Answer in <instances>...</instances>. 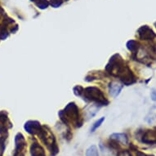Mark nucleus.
Segmentation results:
<instances>
[{"label": "nucleus", "instance_id": "nucleus-1", "mask_svg": "<svg viewBox=\"0 0 156 156\" xmlns=\"http://www.w3.org/2000/svg\"><path fill=\"white\" fill-rule=\"evenodd\" d=\"M139 38L141 40H153L156 38V34L148 25H143L138 30Z\"/></svg>", "mask_w": 156, "mask_h": 156}, {"label": "nucleus", "instance_id": "nucleus-2", "mask_svg": "<svg viewBox=\"0 0 156 156\" xmlns=\"http://www.w3.org/2000/svg\"><path fill=\"white\" fill-rule=\"evenodd\" d=\"M141 141L148 145L156 144V131L147 130L145 132H143L141 136Z\"/></svg>", "mask_w": 156, "mask_h": 156}, {"label": "nucleus", "instance_id": "nucleus-16", "mask_svg": "<svg viewBox=\"0 0 156 156\" xmlns=\"http://www.w3.org/2000/svg\"><path fill=\"white\" fill-rule=\"evenodd\" d=\"M155 130H156V127H155Z\"/></svg>", "mask_w": 156, "mask_h": 156}, {"label": "nucleus", "instance_id": "nucleus-3", "mask_svg": "<svg viewBox=\"0 0 156 156\" xmlns=\"http://www.w3.org/2000/svg\"><path fill=\"white\" fill-rule=\"evenodd\" d=\"M25 131L29 132L30 134H38V132L41 131V128L39 123L35 121H29L25 124Z\"/></svg>", "mask_w": 156, "mask_h": 156}, {"label": "nucleus", "instance_id": "nucleus-7", "mask_svg": "<svg viewBox=\"0 0 156 156\" xmlns=\"http://www.w3.org/2000/svg\"><path fill=\"white\" fill-rule=\"evenodd\" d=\"M86 156H99L98 151L96 145H92L86 151Z\"/></svg>", "mask_w": 156, "mask_h": 156}, {"label": "nucleus", "instance_id": "nucleus-13", "mask_svg": "<svg viewBox=\"0 0 156 156\" xmlns=\"http://www.w3.org/2000/svg\"><path fill=\"white\" fill-rule=\"evenodd\" d=\"M151 96H152V100H153V101H156V93L155 92H153Z\"/></svg>", "mask_w": 156, "mask_h": 156}, {"label": "nucleus", "instance_id": "nucleus-6", "mask_svg": "<svg viewBox=\"0 0 156 156\" xmlns=\"http://www.w3.org/2000/svg\"><path fill=\"white\" fill-rule=\"evenodd\" d=\"M122 88H123V86H121V85L118 84V83H111L110 86V94L114 97H116L119 94L120 91L122 90Z\"/></svg>", "mask_w": 156, "mask_h": 156}, {"label": "nucleus", "instance_id": "nucleus-14", "mask_svg": "<svg viewBox=\"0 0 156 156\" xmlns=\"http://www.w3.org/2000/svg\"><path fill=\"white\" fill-rule=\"evenodd\" d=\"M154 25H155V27H156V22H155V23H154Z\"/></svg>", "mask_w": 156, "mask_h": 156}, {"label": "nucleus", "instance_id": "nucleus-8", "mask_svg": "<svg viewBox=\"0 0 156 156\" xmlns=\"http://www.w3.org/2000/svg\"><path fill=\"white\" fill-rule=\"evenodd\" d=\"M137 43L134 40H130V41L128 42V44H127V47L128 48L129 51H131V52H135V51H137V48H138V47H137Z\"/></svg>", "mask_w": 156, "mask_h": 156}, {"label": "nucleus", "instance_id": "nucleus-4", "mask_svg": "<svg viewBox=\"0 0 156 156\" xmlns=\"http://www.w3.org/2000/svg\"><path fill=\"white\" fill-rule=\"evenodd\" d=\"M31 156H46L44 148L39 145L38 143H34L30 147Z\"/></svg>", "mask_w": 156, "mask_h": 156}, {"label": "nucleus", "instance_id": "nucleus-10", "mask_svg": "<svg viewBox=\"0 0 156 156\" xmlns=\"http://www.w3.org/2000/svg\"><path fill=\"white\" fill-rule=\"evenodd\" d=\"M36 4H37V6L39 8L44 9L47 8V6H48L49 3H48V2L47 0H38V1L36 2Z\"/></svg>", "mask_w": 156, "mask_h": 156}, {"label": "nucleus", "instance_id": "nucleus-5", "mask_svg": "<svg viewBox=\"0 0 156 156\" xmlns=\"http://www.w3.org/2000/svg\"><path fill=\"white\" fill-rule=\"evenodd\" d=\"M111 139L117 141L118 142H121L122 144H127L128 142V139L127 137V135L124 133H114L111 135Z\"/></svg>", "mask_w": 156, "mask_h": 156}, {"label": "nucleus", "instance_id": "nucleus-9", "mask_svg": "<svg viewBox=\"0 0 156 156\" xmlns=\"http://www.w3.org/2000/svg\"><path fill=\"white\" fill-rule=\"evenodd\" d=\"M104 120H105V118L104 117H102V118H101L97 121H96V122L94 123V124L93 125V127H92V128H91V132H94L96 131V129L101 126V123L104 122Z\"/></svg>", "mask_w": 156, "mask_h": 156}, {"label": "nucleus", "instance_id": "nucleus-12", "mask_svg": "<svg viewBox=\"0 0 156 156\" xmlns=\"http://www.w3.org/2000/svg\"><path fill=\"white\" fill-rule=\"evenodd\" d=\"M137 156H154L153 154H146L143 153L141 151H138L137 152Z\"/></svg>", "mask_w": 156, "mask_h": 156}, {"label": "nucleus", "instance_id": "nucleus-11", "mask_svg": "<svg viewBox=\"0 0 156 156\" xmlns=\"http://www.w3.org/2000/svg\"><path fill=\"white\" fill-rule=\"evenodd\" d=\"M118 156H132V154L128 151H122L119 152Z\"/></svg>", "mask_w": 156, "mask_h": 156}, {"label": "nucleus", "instance_id": "nucleus-15", "mask_svg": "<svg viewBox=\"0 0 156 156\" xmlns=\"http://www.w3.org/2000/svg\"><path fill=\"white\" fill-rule=\"evenodd\" d=\"M66 1H68V0H66Z\"/></svg>", "mask_w": 156, "mask_h": 156}]
</instances>
